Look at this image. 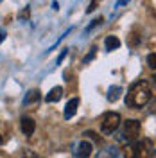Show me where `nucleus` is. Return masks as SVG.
I'll use <instances>...</instances> for the list:
<instances>
[{"label": "nucleus", "mask_w": 156, "mask_h": 158, "mask_svg": "<svg viewBox=\"0 0 156 158\" xmlns=\"http://www.w3.org/2000/svg\"><path fill=\"white\" fill-rule=\"evenodd\" d=\"M151 99V86L147 81H138L135 83L126 95V106L129 108H142L146 106Z\"/></svg>", "instance_id": "nucleus-1"}, {"label": "nucleus", "mask_w": 156, "mask_h": 158, "mask_svg": "<svg viewBox=\"0 0 156 158\" xmlns=\"http://www.w3.org/2000/svg\"><path fill=\"white\" fill-rule=\"evenodd\" d=\"M140 137V122L138 120H133L129 118L124 122V128L118 135V140L120 142H126V144H135Z\"/></svg>", "instance_id": "nucleus-2"}, {"label": "nucleus", "mask_w": 156, "mask_h": 158, "mask_svg": "<svg viewBox=\"0 0 156 158\" xmlns=\"http://www.w3.org/2000/svg\"><path fill=\"white\" fill-rule=\"evenodd\" d=\"M120 122H122V117L118 115L117 111H108L101 118V131L106 133V135H111V133H115L118 129Z\"/></svg>", "instance_id": "nucleus-3"}, {"label": "nucleus", "mask_w": 156, "mask_h": 158, "mask_svg": "<svg viewBox=\"0 0 156 158\" xmlns=\"http://www.w3.org/2000/svg\"><path fill=\"white\" fill-rule=\"evenodd\" d=\"M72 155L76 158H90L92 155V144L88 140H79L72 146Z\"/></svg>", "instance_id": "nucleus-4"}, {"label": "nucleus", "mask_w": 156, "mask_h": 158, "mask_svg": "<svg viewBox=\"0 0 156 158\" xmlns=\"http://www.w3.org/2000/svg\"><path fill=\"white\" fill-rule=\"evenodd\" d=\"M153 156V144L151 140H140L135 144V158H151Z\"/></svg>", "instance_id": "nucleus-5"}, {"label": "nucleus", "mask_w": 156, "mask_h": 158, "mask_svg": "<svg viewBox=\"0 0 156 158\" xmlns=\"http://www.w3.org/2000/svg\"><path fill=\"white\" fill-rule=\"evenodd\" d=\"M20 124H22V131H23L25 137H31V135L34 133V129H36V122L31 117H22Z\"/></svg>", "instance_id": "nucleus-6"}, {"label": "nucleus", "mask_w": 156, "mask_h": 158, "mask_svg": "<svg viewBox=\"0 0 156 158\" xmlns=\"http://www.w3.org/2000/svg\"><path fill=\"white\" fill-rule=\"evenodd\" d=\"M77 106H79V99H77V97L70 99L68 102H67V106H65V113H63L67 120H70V118L76 115V111H77Z\"/></svg>", "instance_id": "nucleus-7"}, {"label": "nucleus", "mask_w": 156, "mask_h": 158, "mask_svg": "<svg viewBox=\"0 0 156 158\" xmlns=\"http://www.w3.org/2000/svg\"><path fill=\"white\" fill-rule=\"evenodd\" d=\"M95 158H120V151L115 146H108L102 151H99V155Z\"/></svg>", "instance_id": "nucleus-8"}, {"label": "nucleus", "mask_w": 156, "mask_h": 158, "mask_svg": "<svg viewBox=\"0 0 156 158\" xmlns=\"http://www.w3.org/2000/svg\"><path fill=\"white\" fill-rule=\"evenodd\" d=\"M61 97H63V88H61V86H54V88L47 94L45 101H47V102H58Z\"/></svg>", "instance_id": "nucleus-9"}, {"label": "nucleus", "mask_w": 156, "mask_h": 158, "mask_svg": "<svg viewBox=\"0 0 156 158\" xmlns=\"http://www.w3.org/2000/svg\"><path fill=\"white\" fill-rule=\"evenodd\" d=\"M39 99H41V94H39L38 90H29L27 95L23 97V104L27 106V104H32V102H38Z\"/></svg>", "instance_id": "nucleus-10"}, {"label": "nucleus", "mask_w": 156, "mask_h": 158, "mask_svg": "<svg viewBox=\"0 0 156 158\" xmlns=\"http://www.w3.org/2000/svg\"><path fill=\"white\" fill-rule=\"evenodd\" d=\"M104 45H106V50L108 52H111V50H115L120 47V40L117 36H108L106 41H104Z\"/></svg>", "instance_id": "nucleus-11"}, {"label": "nucleus", "mask_w": 156, "mask_h": 158, "mask_svg": "<svg viewBox=\"0 0 156 158\" xmlns=\"http://www.w3.org/2000/svg\"><path fill=\"white\" fill-rule=\"evenodd\" d=\"M120 94H122V88L120 86H111V88L108 90V101L109 102H117L118 97H120Z\"/></svg>", "instance_id": "nucleus-12"}, {"label": "nucleus", "mask_w": 156, "mask_h": 158, "mask_svg": "<svg viewBox=\"0 0 156 158\" xmlns=\"http://www.w3.org/2000/svg\"><path fill=\"white\" fill-rule=\"evenodd\" d=\"M135 144H127L124 148V158H135Z\"/></svg>", "instance_id": "nucleus-13"}, {"label": "nucleus", "mask_w": 156, "mask_h": 158, "mask_svg": "<svg viewBox=\"0 0 156 158\" xmlns=\"http://www.w3.org/2000/svg\"><path fill=\"white\" fill-rule=\"evenodd\" d=\"M147 65H149L151 69H156V52H153V54L147 56Z\"/></svg>", "instance_id": "nucleus-14"}, {"label": "nucleus", "mask_w": 156, "mask_h": 158, "mask_svg": "<svg viewBox=\"0 0 156 158\" xmlns=\"http://www.w3.org/2000/svg\"><path fill=\"white\" fill-rule=\"evenodd\" d=\"M101 23H102V18H101V16H99V18H95V20H92V23H90V25L86 27V32H88V31H92L93 27H97V25H101Z\"/></svg>", "instance_id": "nucleus-15"}, {"label": "nucleus", "mask_w": 156, "mask_h": 158, "mask_svg": "<svg viewBox=\"0 0 156 158\" xmlns=\"http://www.w3.org/2000/svg\"><path fill=\"white\" fill-rule=\"evenodd\" d=\"M138 40H140V36H137V34H131V38H129V45H131V47H137V45H138Z\"/></svg>", "instance_id": "nucleus-16"}, {"label": "nucleus", "mask_w": 156, "mask_h": 158, "mask_svg": "<svg viewBox=\"0 0 156 158\" xmlns=\"http://www.w3.org/2000/svg\"><path fill=\"white\" fill-rule=\"evenodd\" d=\"M22 158H39V156L36 155V153H32V151L27 149V151H23V156H22Z\"/></svg>", "instance_id": "nucleus-17"}, {"label": "nucleus", "mask_w": 156, "mask_h": 158, "mask_svg": "<svg viewBox=\"0 0 156 158\" xmlns=\"http://www.w3.org/2000/svg\"><path fill=\"white\" fill-rule=\"evenodd\" d=\"M67 52H68V49H63L61 50V54H59V58H58V61H56V63H61V61H63V59H65V56H67Z\"/></svg>", "instance_id": "nucleus-18"}, {"label": "nucleus", "mask_w": 156, "mask_h": 158, "mask_svg": "<svg viewBox=\"0 0 156 158\" xmlns=\"http://www.w3.org/2000/svg\"><path fill=\"white\" fill-rule=\"evenodd\" d=\"M29 7H25V9L22 11V13H20V20H23V18H29Z\"/></svg>", "instance_id": "nucleus-19"}, {"label": "nucleus", "mask_w": 156, "mask_h": 158, "mask_svg": "<svg viewBox=\"0 0 156 158\" xmlns=\"http://www.w3.org/2000/svg\"><path fill=\"white\" fill-rule=\"evenodd\" d=\"M93 56H95V49H92V50H90V54H88L86 58H84V63H88L90 59H93Z\"/></svg>", "instance_id": "nucleus-20"}, {"label": "nucleus", "mask_w": 156, "mask_h": 158, "mask_svg": "<svg viewBox=\"0 0 156 158\" xmlns=\"http://www.w3.org/2000/svg\"><path fill=\"white\" fill-rule=\"evenodd\" d=\"M95 7H97V2H92V4H90V7H88V13H92Z\"/></svg>", "instance_id": "nucleus-21"}, {"label": "nucleus", "mask_w": 156, "mask_h": 158, "mask_svg": "<svg viewBox=\"0 0 156 158\" xmlns=\"http://www.w3.org/2000/svg\"><path fill=\"white\" fill-rule=\"evenodd\" d=\"M4 40H6V31H4V29H0V43H2Z\"/></svg>", "instance_id": "nucleus-22"}, {"label": "nucleus", "mask_w": 156, "mask_h": 158, "mask_svg": "<svg viewBox=\"0 0 156 158\" xmlns=\"http://www.w3.org/2000/svg\"><path fill=\"white\" fill-rule=\"evenodd\" d=\"M52 9H56V11L59 9V4H58V2H52Z\"/></svg>", "instance_id": "nucleus-23"}, {"label": "nucleus", "mask_w": 156, "mask_h": 158, "mask_svg": "<svg viewBox=\"0 0 156 158\" xmlns=\"http://www.w3.org/2000/svg\"><path fill=\"white\" fill-rule=\"evenodd\" d=\"M151 158H156V151H153V156H151Z\"/></svg>", "instance_id": "nucleus-24"}, {"label": "nucleus", "mask_w": 156, "mask_h": 158, "mask_svg": "<svg viewBox=\"0 0 156 158\" xmlns=\"http://www.w3.org/2000/svg\"><path fill=\"white\" fill-rule=\"evenodd\" d=\"M153 79H154V85H156V74H154V76H153Z\"/></svg>", "instance_id": "nucleus-25"}, {"label": "nucleus", "mask_w": 156, "mask_h": 158, "mask_svg": "<svg viewBox=\"0 0 156 158\" xmlns=\"http://www.w3.org/2000/svg\"><path fill=\"white\" fill-rule=\"evenodd\" d=\"M0 144H2V135H0Z\"/></svg>", "instance_id": "nucleus-26"}]
</instances>
